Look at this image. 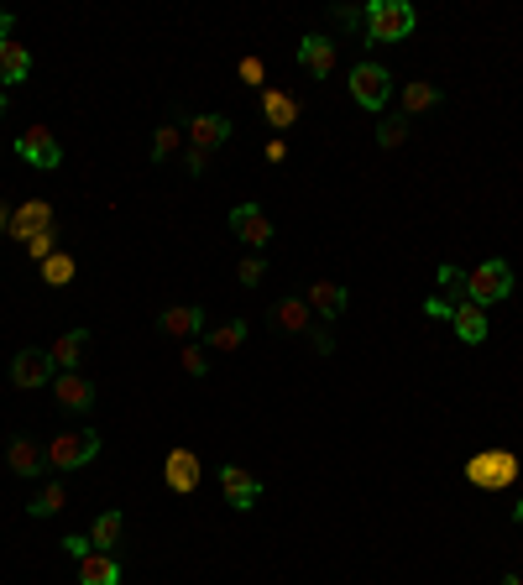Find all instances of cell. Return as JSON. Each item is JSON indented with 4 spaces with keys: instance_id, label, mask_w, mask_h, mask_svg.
Returning <instances> with one entry per match:
<instances>
[{
    "instance_id": "obj_10",
    "label": "cell",
    "mask_w": 523,
    "mask_h": 585,
    "mask_svg": "<svg viewBox=\"0 0 523 585\" xmlns=\"http://www.w3.org/2000/svg\"><path fill=\"white\" fill-rule=\"evenodd\" d=\"M231 236L241 246H257V251L272 241V220L262 215V204H236L231 209Z\"/></svg>"
},
{
    "instance_id": "obj_19",
    "label": "cell",
    "mask_w": 523,
    "mask_h": 585,
    "mask_svg": "<svg viewBox=\"0 0 523 585\" xmlns=\"http://www.w3.org/2000/svg\"><path fill=\"white\" fill-rule=\"evenodd\" d=\"M6 465H11V476H37L48 460H42V444H37V439L16 434V439L6 444Z\"/></svg>"
},
{
    "instance_id": "obj_45",
    "label": "cell",
    "mask_w": 523,
    "mask_h": 585,
    "mask_svg": "<svg viewBox=\"0 0 523 585\" xmlns=\"http://www.w3.org/2000/svg\"><path fill=\"white\" fill-rule=\"evenodd\" d=\"M0 115H6V95H0Z\"/></svg>"
},
{
    "instance_id": "obj_16",
    "label": "cell",
    "mask_w": 523,
    "mask_h": 585,
    "mask_svg": "<svg viewBox=\"0 0 523 585\" xmlns=\"http://www.w3.org/2000/svg\"><path fill=\"white\" fill-rule=\"evenodd\" d=\"M304 303H309L320 319H340V314H346V303H351V293L340 288V283H330V277H320V283H309Z\"/></svg>"
},
{
    "instance_id": "obj_7",
    "label": "cell",
    "mask_w": 523,
    "mask_h": 585,
    "mask_svg": "<svg viewBox=\"0 0 523 585\" xmlns=\"http://www.w3.org/2000/svg\"><path fill=\"white\" fill-rule=\"evenodd\" d=\"M220 491L236 512H252L262 502V476H252L246 465H220Z\"/></svg>"
},
{
    "instance_id": "obj_42",
    "label": "cell",
    "mask_w": 523,
    "mask_h": 585,
    "mask_svg": "<svg viewBox=\"0 0 523 585\" xmlns=\"http://www.w3.org/2000/svg\"><path fill=\"white\" fill-rule=\"evenodd\" d=\"M0 236H11V204L0 199Z\"/></svg>"
},
{
    "instance_id": "obj_18",
    "label": "cell",
    "mask_w": 523,
    "mask_h": 585,
    "mask_svg": "<svg viewBox=\"0 0 523 585\" xmlns=\"http://www.w3.org/2000/svg\"><path fill=\"white\" fill-rule=\"evenodd\" d=\"M450 330H456L461 345H487V314L476 309V303H456V314H450Z\"/></svg>"
},
{
    "instance_id": "obj_9",
    "label": "cell",
    "mask_w": 523,
    "mask_h": 585,
    "mask_svg": "<svg viewBox=\"0 0 523 585\" xmlns=\"http://www.w3.org/2000/svg\"><path fill=\"white\" fill-rule=\"evenodd\" d=\"M53 397L68 413H79V418L95 413V382H89L84 371H58V377H53Z\"/></svg>"
},
{
    "instance_id": "obj_17",
    "label": "cell",
    "mask_w": 523,
    "mask_h": 585,
    "mask_svg": "<svg viewBox=\"0 0 523 585\" xmlns=\"http://www.w3.org/2000/svg\"><path fill=\"white\" fill-rule=\"evenodd\" d=\"M163 335H173V340H194V335H204V309H194V303H173V309H163Z\"/></svg>"
},
{
    "instance_id": "obj_29",
    "label": "cell",
    "mask_w": 523,
    "mask_h": 585,
    "mask_svg": "<svg viewBox=\"0 0 523 585\" xmlns=\"http://www.w3.org/2000/svg\"><path fill=\"white\" fill-rule=\"evenodd\" d=\"M178 147H184V126H157V136H152V162L178 157Z\"/></svg>"
},
{
    "instance_id": "obj_35",
    "label": "cell",
    "mask_w": 523,
    "mask_h": 585,
    "mask_svg": "<svg viewBox=\"0 0 523 585\" xmlns=\"http://www.w3.org/2000/svg\"><path fill=\"white\" fill-rule=\"evenodd\" d=\"M236 79L252 84V89H262V84H267V63H262V58H241V63H236Z\"/></svg>"
},
{
    "instance_id": "obj_40",
    "label": "cell",
    "mask_w": 523,
    "mask_h": 585,
    "mask_svg": "<svg viewBox=\"0 0 523 585\" xmlns=\"http://www.w3.org/2000/svg\"><path fill=\"white\" fill-rule=\"evenodd\" d=\"M309 345L320 350V356H330V350H335V340H330V330H325V324H314V330H309Z\"/></svg>"
},
{
    "instance_id": "obj_34",
    "label": "cell",
    "mask_w": 523,
    "mask_h": 585,
    "mask_svg": "<svg viewBox=\"0 0 523 585\" xmlns=\"http://www.w3.org/2000/svg\"><path fill=\"white\" fill-rule=\"evenodd\" d=\"M58 251V230H42V236H32L27 241V256H32V262L42 267V262H48V256Z\"/></svg>"
},
{
    "instance_id": "obj_43",
    "label": "cell",
    "mask_w": 523,
    "mask_h": 585,
    "mask_svg": "<svg viewBox=\"0 0 523 585\" xmlns=\"http://www.w3.org/2000/svg\"><path fill=\"white\" fill-rule=\"evenodd\" d=\"M513 523H518V528H523V497H518V502H513Z\"/></svg>"
},
{
    "instance_id": "obj_1",
    "label": "cell",
    "mask_w": 523,
    "mask_h": 585,
    "mask_svg": "<svg viewBox=\"0 0 523 585\" xmlns=\"http://www.w3.org/2000/svg\"><path fill=\"white\" fill-rule=\"evenodd\" d=\"M518 471H523V460H518L513 450H503V444H492V450H476V455L466 460V481H471L476 491H513Z\"/></svg>"
},
{
    "instance_id": "obj_37",
    "label": "cell",
    "mask_w": 523,
    "mask_h": 585,
    "mask_svg": "<svg viewBox=\"0 0 523 585\" xmlns=\"http://www.w3.org/2000/svg\"><path fill=\"white\" fill-rule=\"evenodd\" d=\"M450 314H456V303H450V298H440V293L424 298V319H450Z\"/></svg>"
},
{
    "instance_id": "obj_36",
    "label": "cell",
    "mask_w": 523,
    "mask_h": 585,
    "mask_svg": "<svg viewBox=\"0 0 523 585\" xmlns=\"http://www.w3.org/2000/svg\"><path fill=\"white\" fill-rule=\"evenodd\" d=\"M184 173L204 178V173H210V152H204V147H184Z\"/></svg>"
},
{
    "instance_id": "obj_15",
    "label": "cell",
    "mask_w": 523,
    "mask_h": 585,
    "mask_svg": "<svg viewBox=\"0 0 523 585\" xmlns=\"http://www.w3.org/2000/svg\"><path fill=\"white\" fill-rule=\"evenodd\" d=\"M231 121H225V115H194V121H189V147H204V152H215V147H225V142H231Z\"/></svg>"
},
{
    "instance_id": "obj_24",
    "label": "cell",
    "mask_w": 523,
    "mask_h": 585,
    "mask_svg": "<svg viewBox=\"0 0 523 585\" xmlns=\"http://www.w3.org/2000/svg\"><path fill=\"white\" fill-rule=\"evenodd\" d=\"M121 528H126V518L110 507V512H100V518H95V528H89V544H95L100 554H110V549L121 544Z\"/></svg>"
},
{
    "instance_id": "obj_31",
    "label": "cell",
    "mask_w": 523,
    "mask_h": 585,
    "mask_svg": "<svg viewBox=\"0 0 523 585\" xmlns=\"http://www.w3.org/2000/svg\"><path fill=\"white\" fill-rule=\"evenodd\" d=\"M440 298L471 303V288H466V272H461V267H440Z\"/></svg>"
},
{
    "instance_id": "obj_14",
    "label": "cell",
    "mask_w": 523,
    "mask_h": 585,
    "mask_svg": "<svg viewBox=\"0 0 523 585\" xmlns=\"http://www.w3.org/2000/svg\"><path fill=\"white\" fill-rule=\"evenodd\" d=\"M299 63H304V74L330 79V74H335V42L320 37V32H309V37L299 42Z\"/></svg>"
},
{
    "instance_id": "obj_13",
    "label": "cell",
    "mask_w": 523,
    "mask_h": 585,
    "mask_svg": "<svg viewBox=\"0 0 523 585\" xmlns=\"http://www.w3.org/2000/svg\"><path fill=\"white\" fill-rule=\"evenodd\" d=\"M163 486L178 491V497L199 491V455L194 450H168V460H163Z\"/></svg>"
},
{
    "instance_id": "obj_22",
    "label": "cell",
    "mask_w": 523,
    "mask_h": 585,
    "mask_svg": "<svg viewBox=\"0 0 523 585\" xmlns=\"http://www.w3.org/2000/svg\"><path fill=\"white\" fill-rule=\"evenodd\" d=\"M79 585H121V565L110 554H84L79 559Z\"/></svg>"
},
{
    "instance_id": "obj_27",
    "label": "cell",
    "mask_w": 523,
    "mask_h": 585,
    "mask_svg": "<svg viewBox=\"0 0 523 585\" xmlns=\"http://www.w3.org/2000/svg\"><path fill=\"white\" fill-rule=\"evenodd\" d=\"M37 272H42V283H48V288H68V283L79 277V262H74L68 251H53V256H48V262H42Z\"/></svg>"
},
{
    "instance_id": "obj_3",
    "label": "cell",
    "mask_w": 523,
    "mask_h": 585,
    "mask_svg": "<svg viewBox=\"0 0 523 585\" xmlns=\"http://www.w3.org/2000/svg\"><path fill=\"white\" fill-rule=\"evenodd\" d=\"M100 455V434L95 429H68V434H53V444H42V460L53 471H79Z\"/></svg>"
},
{
    "instance_id": "obj_25",
    "label": "cell",
    "mask_w": 523,
    "mask_h": 585,
    "mask_svg": "<svg viewBox=\"0 0 523 585\" xmlns=\"http://www.w3.org/2000/svg\"><path fill=\"white\" fill-rule=\"evenodd\" d=\"M445 95H440V84H429V79H419V84H403V115H424V110H435Z\"/></svg>"
},
{
    "instance_id": "obj_32",
    "label": "cell",
    "mask_w": 523,
    "mask_h": 585,
    "mask_svg": "<svg viewBox=\"0 0 523 585\" xmlns=\"http://www.w3.org/2000/svg\"><path fill=\"white\" fill-rule=\"evenodd\" d=\"M178 361H184V371H189V377H210V350H204V345H184V350H178Z\"/></svg>"
},
{
    "instance_id": "obj_33",
    "label": "cell",
    "mask_w": 523,
    "mask_h": 585,
    "mask_svg": "<svg viewBox=\"0 0 523 585\" xmlns=\"http://www.w3.org/2000/svg\"><path fill=\"white\" fill-rule=\"evenodd\" d=\"M267 277V256H241V267H236V283L241 288H257Z\"/></svg>"
},
{
    "instance_id": "obj_38",
    "label": "cell",
    "mask_w": 523,
    "mask_h": 585,
    "mask_svg": "<svg viewBox=\"0 0 523 585\" xmlns=\"http://www.w3.org/2000/svg\"><path fill=\"white\" fill-rule=\"evenodd\" d=\"M63 549L74 554V559H84V554H95V544H89V533H68L63 538Z\"/></svg>"
},
{
    "instance_id": "obj_8",
    "label": "cell",
    "mask_w": 523,
    "mask_h": 585,
    "mask_svg": "<svg viewBox=\"0 0 523 585\" xmlns=\"http://www.w3.org/2000/svg\"><path fill=\"white\" fill-rule=\"evenodd\" d=\"M16 157H27L32 168H42V173H53L58 162H63V147L53 142V131L48 126H27L16 136Z\"/></svg>"
},
{
    "instance_id": "obj_21",
    "label": "cell",
    "mask_w": 523,
    "mask_h": 585,
    "mask_svg": "<svg viewBox=\"0 0 523 585\" xmlns=\"http://www.w3.org/2000/svg\"><path fill=\"white\" fill-rule=\"evenodd\" d=\"M272 319H278L283 335H309L314 330V309H309L304 298H283L278 309H272Z\"/></svg>"
},
{
    "instance_id": "obj_39",
    "label": "cell",
    "mask_w": 523,
    "mask_h": 585,
    "mask_svg": "<svg viewBox=\"0 0 523 585\" xmlns=\"http://www.w3.org/2000/svg\"><path fill=\"white\" fill-rule=\"evenodd\" d=\"M330 16H335V21H346V27H367V11H356V6H335Z\"/></svg>"
},
{
    "instance_id": "obj_44",
    "label": "cell",
    "mask_w": 523,
    "mask_h": 585,
    "mask_svg": "<svg viewBox=\"0 0 523 585\" xmlns=\"http://www.w3.org/2000/svg\"><path fill=\"white\" fill-rule=\"evenodd\" d=\"M503 585H523V575H503Z\"/></svg>"
},
{
    "instance_id": "obj_2",
    "label": "cell",
    "mask_w": 523,
    "mask_h": 585,
    "mask_svg": "<svg viewBox=\"0 0 523 585\" xmlns=\"http://www.w3.org/2000/svg\"><path fill=\"white\" fill-rule=\"evenodd\" d=\"M419 27V11L408 0H372L367 6V42H403Z\"/></svg>"
},
{
    "instance_id": "obj_20",
    "label": "cell",
    "mask_w": 523,
    "mask_h": 585,
    "mask_svg": "<svg viewBox=\"0 0 523 585\" xmlns=\"http://www.w3.org/2000/svg\"><path fill=\"white\" fill-rule=\"evenodd\" d=\"M84 350H89V330H68V335H58L53 340V371H79L84 366Z\"/></svg>"
},
{
    "instance_id": "obj_23",
    "label": "cell",
    "mask_w": 523,
    "mask_h": 585,
    "mask_svg": "<svg viewBox=\"0 0 523 585\" xmlns=\"http://www.w3.org/2000/svg\"><path fill=\"white\" fill-rule=\"evenodd\" d=\"M32 74V53L21 42H0V84H21Z\"/></svg>"
},
{
    "instance_id": "obj_41",
    "label": "cell",
    "mask_w": 523,
    "mask_h": 585,
    "mask_svg": "<svg viewBox=\"0 0 523 585\" xmlns=\"http://www.w3.org/2000/svg\"><path fill=\"white\" fill-rule=\"evenodd\" d=\"M288 157V142H283V136H272V142H267V162H283Z\"/></svg>"
},
{
    "instance_id": "obj_4",
    "label": "cell",
    "mask_w": 523,
    "mask_h": 585,
    "mask_svg": "<svg viewBox=\"0 0 523 585\" xmlns=\"http://www.w3.org/2000/svg\"><path fill=\"white\" fill-rule=\"evenodd\" d=\"M466 288H471V303L476 309H487V303H503L513 298V267L503 262V256H487V262H476L466 272Z\"/></svg>"
},
{
    "instance_id": "obj_6",
    "label": "cell",
    "mask_w": 523,
    "mask_h": 585,
    "mask_svg": "<svg viewBox=\"0 0 523 585\" xmlns=\"http://www.w3.org/2000/svg\"><path fill=\"white\" fill-rule=\"evenodd\" d=\"M53 382V356L48 350H16L11 356V387H21V392H37V387H48Z\"/></svg>"
},
{
    "instance_id": "obj_28",
    "label": "cell",
    "mask_w": 523,
    "mask_h": 585,
    "mask_svg": "<svg viewBox=\"0 0 523 585\" xmlns=\"http://www.w3.org/2000/svg\"><path fill=\"white\" fill-rule=\"evenodd\" d=\"M63 507H68V491H63L58 481H53V486H42L37 497L27 502V512H32V518H53V512H63Z\"/></svg>"
},
{
    "instance_id": "obj_11",
    "label": "cell",
    "mask_w": 523,
    "mask_h": 585,
    "mask_svg": "<svg viewBox=\"0 0 523 585\" xmlns=\"http://www.w3.org/2000/svg\"><path fill=\"white\" fill-rule=\"evenodd\" d=\"M42 230H58V225H53V204H48V199H27V204L11 215V241L27 246L32 236H42Z\"/></svg>"
},
{
    "instance_id": "obj_30",
    "label": "cell",
    "mask_w": 523,
    "mask_h": 585,
    "mask_svg": "<svg viewBox=\"0 0 523 585\" xmlns=\"http://www.w3.org/2000/svg\"><path fill=\"white\" fill-rule=\"evenodd\" d=\"M403 142H408V115L398 110V115H388V121L377 126V147L393 152V147H403Z\"/></svg>"
},
{
    "instance_id": "obj_12",
    "label": "cell",
    "mask_w": 523,
    "mask_h": 585,
    "mask_svg": "<svg viewBox=\"0 0 523 585\" xmlns=\"http://www.w3.org/2000/svg\"><path fill=\"white\" fill-rule=\"evenodd\" d=\"M262 126H272V131H293L299 126V115H304V105L288 95V89H262Z\"/></svg>"
},
{
    "instance_id": "obj_5",
    "label": "cell",
    "mask_w": 523,
    "mask_h": 585,
    "mask_svg": "<svg viewBox=\"0 0 523 585\" xmlns=\"http://www.w3.org/2000/svg\"><path fill=\"white\" fill-rule=\"evenodd\" d=\"M388 95H393V74L382 63H356L351 68V100L361 105V110H382L388 105Z\"/></svg>"
},
{
    "instance_id": "obj_26",
    "label": "cell",
    "mask_w": 523,
    "mask_h": 585,
    "mask_svg": "<svg viewBox=\"0 0 523 585\" xmlns=\"http://www.w3.org/2000/svg\"><path fill=\"white\" fill-rule=\"evenodd\" d=\"M246 345V319H225L220 330L204 335V350H220V356H231V350Z\"/></svg>"
}]
</instances>
